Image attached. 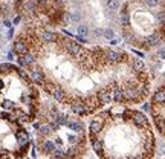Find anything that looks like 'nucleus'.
Segmentation results:
<instances>
[{
  "instance_id": "2f4dec72",
  "label": "nucleus",
  "mask_w": 165,
  "mask_h": 159,
  "mask_svg": "<svg viewBox=\"0 0 165 159\" xmlns=\"http://www.w3.org/2000/svg\"><path fill=\"white\" fill-rule=\"evenodd\" d=\"M8 58L12 60V58H14V54H12V52H9V54H8Z\"/></svg>"
},
{
  "instance_id": "4be33fe9",
  "label": "nucleus",
  "mask_w": 165,
  "mask_h": 159,
  "mask_svg": "<svg viewBox=\"0 0 165 159\" xmlns=\"http://www.w3.org/2000/svg\"><path fill=\"white\" fill-rule=\"evenodd\" d=\"M118 8H119L118 0H109V2H107V9L109 11H118Z\"/></svg>"
},
{
  "instance_id": "a878e982",
  "label": "nucleus",
  "mask_w": 165,
  "mask_h": 159,
  "mask_svg": "<svg viewBox=\"0 0 165 159\" xmlns=\"http://www.w3.org/2000/svg\"><path fill=\"white\" fill-rule=\"evenodd\" d=\"M145 3H147V6L155 8V6H158V5H159V0H145Z\"/></svg>"
},
{
  "instance_id": "dca6fc26",
  "label": "nucleus",
  "mask_w": 165,
  "mask_h": 159,
  "mask_svg": "<svg viewBox=\"0 0 165 159\" xmlns=\"http://www.w3.org/2000/svg\"><path fill=\"white\" fill-rule=\"evenodd\" d=\"M153 118H155V124H156V127L159 129V132L165 135V118H164L162 115H155Z\"/></svg>"
},
{
  "instance_id": "6e6552de",
  "label": "nucleus",
  "mask_w": 165,
  "mask_h": 159,
  "mask_svg": "<svg viewBox=\"0 0 165 159\" xmlns=\"http://www.w3.org/2000/svg\"><path fill=\"white\" fill-rule=\"evenodd\" d=\"M84 104H86V107H87L89 113H92L93 110H96L99 106H101L99 101H98V98H96V95H95V97H87V100L84 101Z\"/></svg>"
},
{
  "instance_id": "c756f323",
  "label": "nucleus",
  "mask_w": 165,
  "mask_h": 159,
  "mask_svg": "<svg viewBox=\"0 0 165 159\" xmlns=\"http://www.w3.org/2000/svg\"><path fill=\"white\" fill-rule=\"evenodd\" d=\"M159 57L165 60V51H161V52H159Z\"/></svg>"
},
{
  "instance_id": "423d86ee",
  "label": "nucleus",
  "mask_w": 165,
  "mask_h": 159,
  "mask_svg": "<svg viewBox=\"0 0 165 159\" xmlns=\"http://www.w3.org/2000/svg\"><path fill=\"white\" fill-rule=\"evenodd\" d=\"M40 150H41V153H44V155H52V153L55 152V144H54V141H50V139L41 141Z\"/></svg>"
},
{
  "instance_id": "ddd939ff",
  "label": "nucleus",
  "mask_w": 165,
  "mask_h": 159,
  "mask_svg": "<svg viewBox=\"0 0 165 159\" xmlns=\"http://www.w3.org/2000/svg\"><path fill=\"white\" fill-rule=\"evenodd\" d=\"M162 103H165V87L159 89L153 95V104H162Z\"/></svg>"
},
{
  "instance_id": "aec40b11",
  "label": "nucleus",
  "mask_w": 165,
  "mask_h": 159,
  "mask_svg": "<svg viewBox=\"0 0 165 159\" xmlns=\"http://www.w3.org/2000/svg\"><path fill=\"white\" fill-rule=\"evenodd\" d=\"M145 42H147V45H150V46H155V45H158V43L161 42V34H158V32H156V34H151V35H148Z\"/></svg>"
},
{
  "instance_id": "39448f33",
  "label": "nucleus",
  "mask_w": 165,
  "mask_h": 159,
  "mask_svg": "<svg viewBox=\"0 0 165 159\" xmlns=\"http://www.w3.org/2000/svg\"><path fill=\"white\" fill-rule=\"evenodd\" d=\"M66 49H67V52H69V55H72V57H80V55L83 54L81 46H80L78 43H75V42H67Z\"/></svg>"
},
{
  "instance_id": "f3484780",
  "label": "nucleus",
  "mask_w": 165,
  "mask_h": 159,
  "mask_svg": "<svg viewBox=\"0 0 165 159\" xmlns=\"http://www.w3.org/2000/svg\"><path fill=\"white\" fill-rule=\"evenodd\" d=\"M14 51L17 52V54H20L21 57L28 52V48H26V45H24L21 40H17V42L14 43Z\"/></svg>"
},
{
  "instance_id": "6ab92c4d",
  "label": "nucleus",
  "mask_w": 165,
  "mask_h": 159,
  "mask_svg": "<svg viewBox=\"0 0 165 159\" xmlns=\"http://www.w3.org/2000/svg\"><path fill=\"white\" fill-rule=\"evenodd\" d=\"M41 38H43L44 43H54L55 40H57V35H55L54 32H50V31H43Z\"/></svg>"
},
{
  "instance_id": "f03ea898",
  "label": "nucleus",
  "mask_w": 165,
  "mask_h": 159,
  "mask_svg": "<svg viewBox=\"0 0 165 159\" xmlns=\"http://www.w3.org/2000/svg\"><path fill=\"white\" fill-rule=\"evenodd\" d=\"M122 94H124V100L125 101H138L139 98H141V94H139L138 87L130 86V84H127L122 89Z\"/></svg>"
},
{
  "instance_id": "393cba45",
  "label": "nucleus",
  "mask_w": 165,
  "mask_h": 159,
  "mask_svg": "<svg viewBox=\"0 0 165 159\" xmlns=\"http://www.w3.org/2000/svg\"><path fill=\"white\" fill-rule=\"evenodd\" d=\"M121 22H122V25H124V26H129V25H130V17L127 16V14H122Z\"/></svg>"
},
{
  "instance_id": "a211bd4d",
  "label": "nucleus",
  "mask_w": 165,
  "mask_h": 159,
  "mask_svg": "<svg viewBox=\"0 0 165 159\" xmlns=\"http://www.w3.org/2000/svg\"><path fill=\"white\" fill-rule=\"evenodd\" d=\"M132 66H133V69H135L136 72H139V74H142V72L145 71V64H144V61H142V60H139V58H133V60H132Z\"/></svg>"
},
{
  "instance_id": "5701e85b",
  "label": "nucleus",
  "mask_w": 165,
  "mask_h": 159,
  "mask_svg": "<svg viewBox=\"0 0 165 159\" xmlns=\"http://www.w3.org/2000/svg\"><path fill=\"white\" fill-rule=\"evenodd\" d=\"M103 35H104L106 38H110V40H113V37H115V32H113L112 29H106V31L103 32Z\"/></svg>"
},
{
  "instance_id": "473e14b6",
  "label": "nucleus",
  "mask_w": 165,
  "mask_h": 159,
  "mask_svg": "<svg viewBox=\"0 0 165 159\" xmlns=\"http://www.w3.org/2000/svg\"><path fill=\"white\" fill-rule=\"evenodd\" d=\"M95 35H103V32H101L99 29H96V31H95Z\"/></svg>"
},
{
  "instance_id": "bb28decb",
  "label": "nucleus",
  "mask_w": 165,
  "mask_h": 159,
  "mask_svg": "<svg viewBox=\"0 0 165 159\" xmlns=\"http://www.w3.org/2000/svg\"><path fill=\"white\" fill-rule=\"evenodd\" d=\"M69 19H70L72 22H78V20H80V14H78V12H75V14H70Z\"/></svg>"
},
{
  "instance_id": "9b49d317",
  "label": "nucleus",
  "mask_w": 165,
  "mask_h": 159,
  "mask_svg": "<svg viewBox=\"0 0 165 159\" xmlns=\"http://www.w3.org/2000/svg\"><path fill=\"white\" fill-rule=\"evenodd\" d=\"M52 97L58 101V103H64L66 101V97H67V94L64 92V89L63 87H60V86H57V89H55V92L52 94Z\"/></svg>"
},
{
  "instance_id": "cd10ccee",
  "label": "nucleus",
  "mask_w": 165,
  "mask_h": 159,
  "mask_svg": "<svg viewBox=\"0 0 165 159\" xmlns=\"http://www.w3.org/2000/svg\"><path fill=\"white\" fill-rule=\"evenodd\" d=\"M26 9H29V11H32V9H34V3H32V2H29V3H26Z\"/></svg>"
},
{
  "instance_id": "7ed1b4c3",
  "label": "nucleus",
  "mask_w": 165,
  "mask_h": 159,
  "mask_svg": "<svg viewBox=\"0 0 165 159\" xmlns=\"http://www.w3.org/2000/svg\"><path fill=\"white\" fill-rule=\"evenodd\" d=\"M70 109H72L73 113H77V115H80V116L89 115V110H87V107H86V104H84V101H81V100L72 101V103H70Z\"/></svg>"
},
{
  "instance_id": "f8f14e48",
  "label": "nucleus",
  "mask_w": 165,
  "mask_h": 159,
  "mask_svg": "<svg viewBox=\"0 0 165 159\" xmlns=\"http://www.w3.org/2000/svg\"><path fill=\"white\" fill-rule=\"evenodd\" d=\"M90 142H92V149H93L98 155L103 153V142H101L95 135H90Z\"/></svg>"
},
{
  "instance_id": "412c9836",
  "label": "nucleus",
  "mask_w": 165,
  "mask_h": 159,
  "mask_svg": "<svg viewBox=\"0 0 165 159\" xmlns=\"http://www.w3.org/2000/svg\"><path fill=\"white\" fill-rule=\"evenodd\" d=\"M23 61H24V66H32L34 63H35V57L32 55V54H29V52H26L23 57Z\"/></svg>"
},
{
  "instance_id": "9d476101",
  "label": "nucleus",
  "mask_w": 165,
  "mask_h": 159,
  "mask_svg": "<svg viewBox=\"0 0 165 159\" xmlns=\"http://www.w3.org/2000/svg\"><path fill=\"white\" fill-rule=\"evenodd\" d=\"M31 80L34 83H37V84H44V81H46V78H44V75H43V72L40 71V69H32V72H31Z\"/></svg>"
},
{
  "instance_id": "72a5a7b5",
  "label": "nucleus",
  "mask_w": 165,
  "mask_h": 159,
  "mask_svg": "<svg viewBox=\"0 0 165 159\" xmlns=\"http://www.w3.org/2000/svg\"><path fill=\"white\" fill-rule=\"evenodd\" d=\"M18 22H20V17H16V19H14V25H17Z\"/></svg>"
},
{
  "instance_id": "b1692460",
  "label": "nucleus",
  "mask_w": 165,
  "mask_h": 159,
  "mask_svg": "<svg viewBox=\"0 0 165 159\" xmlns=\"http://www.w3.org/2000/svg\"><path fill=\"white\" fill-rule=\"evenodd\" d=\"M89 34V29H87V26H80L78 28V35H87Z\"/></svg>"
},
{
  "instance_id": "20e7f679",
  "label": "nucleus",
  "mask_w": 165,
  "mask_h": 159,
  "mask_svg": "<svg viewBox=\"0 0 165 159\" xmlns=\"http://www.w3.org/2000/svg\"><path fill=\"white\" fill-rule=\"evenodd\" d=\"M96 98H98V101H99L101 106L109 104L112 101V92H110V89H101L98 94H96Z\"/></svg>"
},
{
  "instance_id": "4468645a",
  "label": "nucleus",
  "mask_w": 165,
  "mask_h": 159,
  "mask_svg": "<svg viewBox=\"0 0 165 159\" xmlns=\"http://www.w3.org/2000/svg\"><path fill=\"white\" fill-rule=\"evenodd\" d=\"M70 130L73 132H81L83 130V123L81 121H77V119H69L67 118V124H66Z\"/></svg>"
},
{
  "instance_id": "f257e3e1",
  "label": "nucleus",
  "mask_w": 165,
  "mask_h": 159,
  "mask_svg": "<svg viewBox=\"0 0 165 159\" xmlns=\"http://www.w3.org/2000/svg\"><path fill=\"white\" fill-rule=\"evenodd\" d=\"M130 116H132V121L138 126V127H144V129H150V123H148V119L147 116L142 113V112H139V110H130Z\"/></svg>"
},
{
  "instance_id": "7c9ffc66",
  "label": "nucleus",
  "mask_w": 165,
  "mask_h": 159,
  "mask_svg": "<svg viewBox=\"0 0 165 159\" xmlns=\"http://www.w3.org/2000/svg\"><path fill=\"white\" fill-rule=\"evenodd\" d=\"M110 43H112V45H118V43H119V40H116V38H113V40H112V42H110Z\"/></svg>"
},
{
  "instance_id": "c85d7f7f",
  "label": "nucleus",
  "mask_w": 165,
  "mask_h": 159,
  "mask_svg": "<svg viewBox=\"0 0 165 159\" xmlns=\"http://www.w3.org/2000/svg\"><path fill=\"white\" fill-rule=\"evenodd\" d=\"M35 3H38V5H44V3H46V0H35Z\"/></svg>"
},
{
  "instance_id": "1a4fd4ad",
  "label": "nucleus",
  "mask_w": 165,
  "mask_h": 159,
  "mask_svg": "<svg viewBox=\"0 0 165 159\" xmlns=\"http://www.w3.org/2000/svg\"><path fill=\"white\" fill-rule=\"evenodd\" d=\"M89 130H90V135H98L101 130H103V119H98V118H95L93 121L89 124Z\"/></svg>"
},
{
  "instance_id": "2eb2a0df",
  "label": "nucleus",
  "mask_w": 165,
  "mask_h": 159,
  "mask_svg": "<svg viewBox=\"0 0 165 159\" xmlns=\"http://www.w3.org/2000/svg\"><path fill=\"white\" fill-rule=\"evenodd\" d=\"M112 100L113 101H116L118 104H121V103H124L125 100H124V94H122V89L121 87H116V89H113V92H112Z\"/></svg>"
},
{
  "instance_id": "0eeeda50",
  "label": "nucleus",
  "mask_w": 165,
  "mask_h": 159,
  "mask_svg": "<svg viewBox=\"0 0 165 159\" xmlns=\"http://www.w3.org/2000/svg\"><path fill=\"white\" fill-rule=\"evenodd\" d=\"M104 55H106V60L110 61V63H113V64H116V63H119L122 60V55L118 54V52H115V51H112V49L104 51Z\"/></svg>"
}]
</instances>
